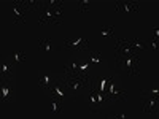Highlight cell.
Segmentation results:
<instances>
[{
	"mask_svg": "<svg viewBox=\"0 0 159 119\" xmlns=\"http://www.w3.org/2000/svg\"><path fill=\"white\" fill-rule=\"evenodd\" d=\"M115 8L118 13H124V15H130V13L139 11V5L135 2H116Z\"/></svg>",
	"mask_w": 159,
	"mask_h": 119,
	"instance_id": "10",
	"label": "cell"
},
{
	"mask_svg": "<svg viewBox=\"0 0 159 119\" xmlns=\"http://www.w3.org/2000/svg\"><path fill=\"white\" fill-rule=\"evenodd\" d=\"M89 62H91V65H92V67H94V65L100 67V65L103 64L102 54H100V52H97V51H92V52H89Z\"/></svg>",
	"mask_w": 159,
	"mask_h": 119,
	"instance_id": "16",
	"label": "cell"
},
{
	"mask_svg": "<svg viewBox=\"0 0 159 119\" xmlns=\"http://www.w3.org/2000/svg\"><path fill=\"white\" fill-rule=\"evenodd\" d=\"M40 25H48V24H54V15H52V8L46 7L43 3V13L40 16Z\"/></svg>",
	"mask_w": 159,
	"mask_h": 119,
	"instance_id": "12",
	"label": "cell"
},
{
	"mask_svg": "<svg viewBox=\"0 0 159 119\" xmlns=\"http://www.w3.org/2000/svg\"><path fill=\"white\" fill-rule=\"evenodd\" d=\"M130 43V46L134 48L135 51L137 49H140V51H143V49H147V43L143 42V40H140L139 37H135V38H132V42H129Z\"/></svg>",
	"mask_w": 159,
	"mask_h": 119,
	"instance_id": "20",
	"label": "cell"
},
{
	"mask_svg": "<svg viewBox=\"0 0 159 119\" xmlns=\"http://www.w3.org/2000/svg\"><path fill=\"white\" fill-rule=\"evenodd\" d=\"M11 97V83L10 79H2V90H0V102L8 103Z\"/></svg>",
	"mask_w": 159,
	"mask_h": 119,
	"instance_id": "13",
	"label": "cell"
},
{
	"mask_svg": "<svg viewBox=\"0 0 159 119\" xmlns=\"http://www.w3.org/2000/svg\"><path fill=\"white\" fill-rule=\"evenodd\" d=\"M153 35H154L153 38H156V40L159 38V27H154V29H153Z\"/></svg>",
	"mask_w": 159,
	"mask_h": 119,
	"instance_id": "27",
	"label": "cell"
},
{
	"mask_svg": "<svg viewBox=\"0 0 159 119\" xmlns=\"http://www.w3.org/2000/svg\"><path fill=\"white\" fill-rule=\"evenodd\" d=\"M108 103V99H107V94H102L97 89L94 87H89L88 90V97H86V105L91 111L94 113H99L105 108V105Z\"/></svg>",
	"mask_w": 159,
	"mask_h": 119,
	"instance_id": "1",
	"label": "cell"
},
{
	"mask_svg": "<svg viewBox=\"0 0 159 119\" xmlns=\"http://www.w3.org/2000/svg\"><path fill=\"white\" fill-rule=\"evenodd\" d=\"M89 8H91V2H89V0H80V2H78L80 13H88Z\"/></svg>",
	"mask_w": 159,
	"mask_h": 119,
	"instance_id": "23",
	"label": "cell"
},
{
	"mask_svg": "<svg viewBox=\"0 0 159 119\" xmlns=\"http://www.w3.org/2000/svg\"><path fill=\"white\" fill-rule=\"evenodd\" d=\"M115 57L116 60H121L123 57H127V56H134L135 54V49L130 46V43L127 40H118L115 42Z\"/></svg>",
	"mask_w": 159,
	"mask_h": 119,
	"instance_id": "3",
	"label": "cell"
},
{
	"mask_svg": "<svg viewBox=\"0 0 159 119\" xmlns=\"http://www.w3.org/2000/svg\"><path fill=\"white\" fill-rule=\"evenodd\" d=\"M11 73H13V68L7 62H2V65H0V75H2V79H10Z\"/></svg>",
	"mask_w": 159,
	"mask_h": 119,
	"instance_id": "18",
	"label": "cell"
},
{
	"mask_svg": "<svg viewBox=\"0 0 159 119\" xmlns=\"http://www.w3.org/2000/svg\"><path fill=\"white\" fill-rule=\"evenodd\" d=\"M52 15H54V24H61L62 22V8L61 7H57V8H54L52 10Z\"/></svg>",
	"mask_w": 159,
	"mask_h": 119,
	"instance_id": "24",
	"label": "cell"
},
{
	"mask_svg": "<svg viewBox=\"0 0 159 119\" xmlns=\"http://www.w3.org/2000/svg\"><path fill=\"white\" fill-rule=\"evenodd\" d=\"M100 35L102 37H113V27H108V29H102L100 30Z\"/></svg>",
	"mask_w": 159,
	"mask_h": 119,
	"instance_id": "25",
	"label": "cell"
},
{
	"mask_svg": "<svg viewBox=\"0 0 159 119\" xmlns=\"http://www.w3.org/2000/svg\"><path fill=\"white\" fill-rule=\"evenodd\" d=\"M142 95L145 97H159V87L157 86H150L142 90Z\"/></svg>",
	"mask_w": 159,
	"mask_h": 119,
	"instance_id": "19",
	"label": "cell"
},
{
	"mask_svg": "<svg viewBox=\"0 0 159 119\" xmlns=\"http://www.w3.org/2000/svg\"><path fill=\"white\" fill-rule=\"evenodd\" d=\"M52 84H54V78H52L48 72L42 73V76H40V79H38V86L42 89H45V90H49V87Z\"/></svg>",
	"mask_w": 159,
	"mask_h": 119,
	"instance_id": "14",
	"label": "cell"
},
{
	"mask_svg": "<svg viewBox=\"0 0 159 119\" xmlns=\"http://www.w3.org/2000/svg\"><path fill=\"white\" fill-rule=\"evenodd\" d=\"M27 13H29V11L25 10L24 7L15 3V7L10 10V15H11V21H13V24H24Z\"/></svg>",
	"mask_w": 159,
	"mask_h": 119,
	"instance_id": "9",
	"label": "cell"
},
{
	"mask_svg": "<svg viewBox=\"0 0 159 119\" xmlns=\"http://www.w3.org/2000/svg\"><path fill=\"white\" fill-rule=\"evenodd\" d=\"M110 76H105L102 72H96V76L92 78V86L91 87H94V89H97L99 92H102V94H107V84H108V81H110Z\"/></svg>",
	"mask_w": 159,
	"mask_h": 119,
	"instance_id": "7",
	"label": "cell"
},
{
	"mask_svg": "<svg viewBox=\"0 0 159 119\" xmlns=\"http://www.w3.org/2000/svg\"><path fill=\"white\" fill-rule=\"evenodd\" d=\"M148 46H150V49H153V51H157V46H159V43H157V40H156V38H153L151 42L148 43Z\"/></svg>",
	"mask_w": 159,
	"mask_h": 119,
	"instance_id": "26",
	"label": "cell"
},
{
	"mask_svg": "<svg viewBox=\"0 0 159 119\" xmlns=\"http://www.w3.org/2000/svg\"><path fill=\"white\" fill-rule=\"evenodd\" d=\"M121 68L127 73V75H132V76H137L139 75V57L134 54V56H127V57H123L121 60H118Z\"/></svg>",
	"mask_w": 159,
	"mask_h": 119,
	"instance_id": "4",
	"label": "cell"
},
{
	"mask_svg": "<svg viewBox=\"0 0 159 119\" xmlns=\"http://www.w3.org/2000/svg\"><path fill=\"white\" fill-rule=\"evenodd\" d=\"M64 83L67 86V89L70 92V97H72V95L78 94L80 90L89 87L91 79H89V76H81V75L80 76H64Z\"/></svg>",
	"mask_w": 159,
	"mask_h": 119,
	"instance_id": "2",
	"label": "cell"
},
{
	"mask_svg": "<svg viewBox=\"0 0 159 119\" xmlns=\"http://www.w3.org/2000/svg\"><path fill=\"white\" fill-rule=\"evenodd\" d=\"M40 51L45 52V54H49L52 52V42L51 40H40Z\"/></svg>",
	"mask_w": 159,
	"mask_h": 119,
	"instance_id": "17",
	"label": "cell"
},
{
	"mask_svg": "<svg viewBox=\"0 0 159 119\" xmlns=\"http://www.w3.org/2000/svg\"><path fill=\"white\" fill-rule=\"evenodd\" d=\"M51 113L52 114H57V113H61V110H62V107H61V102L62 100H59L57 97H52L51 95Z\"/></svg>",
	"mask_w": 159,
	"mask_h": 119,
	"instance_id": "21",
	"label": "cell"
},
{
	"mask_svg": "<svg viewBox=\"0 0 159 119\" xmlns=\"http://www.w3.org/2000/svg\"><path fill=\"white\" fill-rule=\"evenodd\" d=\"M107 99H108V102H118V100L119 102H124L126 100V94H124L123 90L116 89L113 79H110L108 84H107Z\"/></svg>",
	"mask_w": 159,
	"mask_h": 119,
	"instance_id": "8",
	"label": "cell"
},
{
	"mask_svg": "<svg viewBox=\"0 0 159 119\" xmlns=\"http://www.w3.org/2000/svg\"><path fill=\"white\" fill-rule=\"evenodd\" d=\"M11 59H13V62H16V64L25 62V54H24V51H21V49L15 51V52H13V56H11Z\"/></svg>",
	"mask_w": 159,
	"mask_h": 119,
	"instance_id": "22",
	"label": "cell"
},
{
	"mask_svg": "<svg viewBox=\"0 0 159 119\" xmlns=\"http://www.w3.org/2000/svg\"><path fill=\"white\" fill-rule=\"evenodd\" d=\"M157 99L159 97H147V100H145L143 107H142V111L145 114L157 113Z\"/></svg>",
	"mask_w": 159,
	"mask_h": 119,
	"instance_id": "11",
	"label": "cell"
},
{
	"mask_svg": "<svg viewBox=\"0 0 159 119\" xmlns=\"http://www.w3.org/2000/svg\"><path fill=\"white\" fill-rule=\"evenodd\" d=\"M78 68H80V64L76 60H72L64 67V76H78Z\"/></svg>",
	"mask_w": 159,
	"mask_h": 119,
	"instance_id": "15",
	"label": "cell"
},
{
	"mask_svg": "<svg viewBox=\"0 0 159 119\" xmlns=\"http://www.w3.org/2000/svg\"><path fill=\"white\" fill-rule=\"evenodd\" d=\"M49 94L52 97H57L59 100H65V99H69L70 97V92L67 89V86H65L64 83V79H59V81H54V84H52L49 87Z\"/></svg>",
	"mask_w": 159,
	"mask_h": 119,
	"instance_id": "5",
	"label": "cell"
},
{
	"mask_svg": "<svg viewBox=\"0 0 159 119\" xmlns=\"http://www.w3.org/2000/svg\"><path fill=\"white\" fill-rule=\"evenodd\" d=\"M113 117H116V119H126V116H124V114H115Z\"/></svg>",
	"mask_w": 159,
	"mask_h": 119,
	"instance_id": "28",
	"label": "cell"
},
{
	"mask_svg": "<svg viewBox=\"0 0 159 119\" xmlns=\"http://www.w3.org/2000/svg\"><path fill=\"white\" fill-rule=\"evenodd\" d=\"M64 48L70 51H86L88 49V42L83 37H72L64 42Z\"/></svg>",
	"mask_w": 159,
	"mask_h": 119,
	"instance_id": "6",
	"label": "cell"
}]
</instances>
